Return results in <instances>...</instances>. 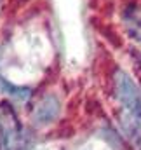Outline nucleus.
Instances as JSON below:
<instances>
[{
	"label": "nucleus",
	"mask_w": 141,
	"mask_h": 150,
	"mask_svg": "<svg viewBox=\"0 0 141 150\" xmlns=\"http://www.w3.org/2000/svg\"><path fill=\"white\" fill-rule=\"evenodd\" d=\"M115 91L118 101L134 117L141 119V91L136 82L122 70H117L115 74Z\"/></svg>",
	"instance_id": "nucleus-1"
},
{
	"label": "nucleus",
	"mask_w": 141,
	"mask_h": 150,
	"mask_svg": "<svg viewBox=\"0 0 141 150\" xmlns=\"http://www.w3.org/2000/svg\"><path fill=\"white\" fill-rule=\"evenodd\" d=\"M18 136V124L11 110L2 108L0 117V150H12Z\"/></svg>",
	"instance_id": "nucleus-2"
},
{
	"label": "nucleus",
	"mask_w": 141,
	"mask_h": 150,
	"mask_svg": "<svg viewBox=\"0 0 141 150\" xmlns=\"http://www.w3.org/2000/svg\"><path fill=\"white\" fill-rule=\"evenodd\" d=\"M58 113H59V101L56 96L49 94L37 105L33 112V120L37 124H49L58 117Z\"/></svg>",
	"instance_id": "nucleus-3"
},
{
	"label": "nucleus",
	"mask_w": 141,
	"mask_h": 150,
	"mask_svg": "<svg viewBox=\"0 0 141 150\" xmlns=\"http://www.w3.org/2000/svg\"><path fill=\"white\" fill-rule=\"evenodd\" d=\"M0 93H7V94H11L12 98H18V100H26L30 96V89L28 87L14 86V84L7 82L2 75H0Z\"/></svg>",
	"instance_id": "nucleus-4"
}]
</instances>
